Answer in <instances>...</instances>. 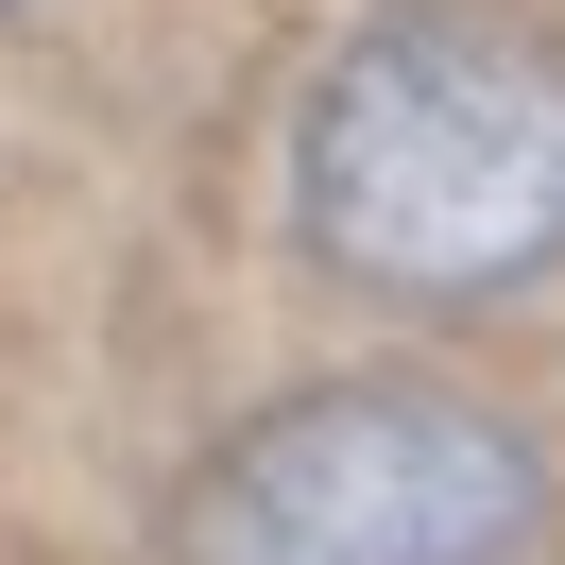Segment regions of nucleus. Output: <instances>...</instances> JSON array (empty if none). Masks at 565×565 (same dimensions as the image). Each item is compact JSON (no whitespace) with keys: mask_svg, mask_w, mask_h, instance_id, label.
<instances>
[{"mask_svg":"<svg viewBox=\"0 0 565 565\" xmlns=\"http://www.w3.org/2000/svg\"><path fill=\"white\" fill-rule=\"evenodd\" d=\"M291 241L394 309H514L565 275V35L497 0H394L291 120Z\"/></svg>","mask_w":565,"mask_h":565,"instance_id":"f257e3e1","label":"nucleus"},{"mask_svg":"<svg viewBox=\"0 0 565 565\" xmlns=\"http://www.w3.org/2000/svg\"><path fill=\"white\" fill-rule=\"evenodd\" d=\"M531 548H548V462L514 412L446 377L275 394L172 497V565H531Z\"/></svg>","mask_w":565,"mask_h":565,"instance_id":"f03ea898","label":"nucleus"}]
</instances>
